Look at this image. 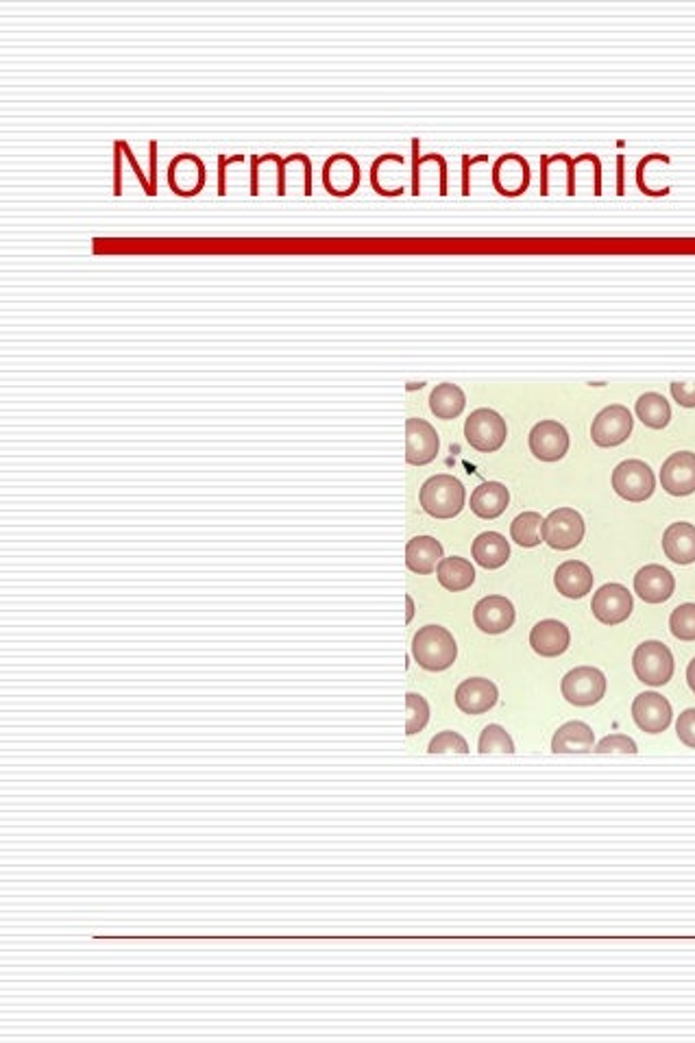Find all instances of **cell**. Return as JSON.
Instances as JSON below:
<instances>
[{"instance_id":"10","label":"cell","mask_w":695,"mask_h":1043,"mask_svg":"<svg viewBox=\"0 0 695 1043\" xmlns=\"http://www.w3.org/2000/svg\"><path fill=\"white\" fill-rule=\"evenodd\" d=\"M530 451L543 462L563 460L569 451L567 427L558 421H539L530 432Z\"/></svg>"},{"instance_id":"1","label":"cell","mask_w":695,"mask_h":1043,"mask_svg":"<svg viewBox=\"0 0 695 1043\" xmlns=\"http://www.w3.org/2000/svg\"><path fill=\"white\" fill-rule=\"evenodd\" d=\"M467 490L454 475H434L421 486L419 501L434 519H454L465 508Z\"/></svg>"},{"instance_id":"7","label":"cell","mask_w":695,"mask_h":1043,"mask_svg":"<svg viewBox=\"0 0 695 1043\" xmlns=\"http://www.w3.org/2000/svg\"><path fill=\"white\" fill-rule=\"evenodd\" d=\"M560 691L573 706H593L606 693V676L595 667H576L563 678Z\"/></svg>"},{"instance_id":"34","label":"cell","mask_w":695,"mask_h":1043,"mask_svg":"<svg viewBox=\"0 0 695 1043\" xmlns=\"http://www.w3.org/2000/svg\"><path fill=\"white\" fill-rule=\"evenodd\" d=\"M430 754H443V752H456V754H467L469 745L462 739L458 732H441L436 734L428 745Z\"/></svg>"},{"instance_id":"31","label":"cell","mask_w":695,"mask_h":1043,"mask_svg":"<svg viewBox=\"0 0 695 1043\" xmlns=\"http://www.w3.org/2000/svg\"><path fill=\"white\" fill-rule=\"evenodd\" d=\"M478 750H480V754H491V752L512 754V752H515V743H512L510 734L502 726H497V723H491V726H486L482 730V734H480Z\"/></svg>"},{"instance_id":"14","label":"cell","mask_w":695,"mask_h":1043,"mask_svg":"<svg viewBox=\"0 0 695 1043\" xmlns=\"http://www.w3.org/2000/svg\"><path fill=\"white\" fill-rule=\"evenodd\" d=\"M473 621L486 634H502L515 625V606L502 595H489L475 604Z\"/></svg>"},{"instance_id":"4","label":"cell","mask_w":695,"mask_h":1043,"mask_svg":"<svg viewBox=\"0 0 695 1043\" xmlns=\"http://www.w3.org/2000/svg\"><path fill=\"white\" fill-rule=\"evenodd\" d=\"M508 427L504 416L491 410V408H480L469 414L465 423V438L467 443L482 453H493L506 443Z\"/></svg>"},{"instance_id":"12","label":"cell","mask_w":695,"mask_h":1043,"mask_svg":"<svg viewBox=\"0 0 695 1043\" xmlns=\"http://www.w3.org/2000/svg\"><path fill=\"white\" fill-rule=\"evenodd\" d=\"M441 449L436 429L423 419L406 421V460L412 466L430 464Z\"/></svg>"},{"instance_id":"22","label":"cell","mask_w":695,"mask_h":1043,"mask_svg":"<svg viewBox=\"0 0 695 1043\" xmlns=\"http://www.w3.org/2000/svg\"><path fill=\"white\" fill-rule=\"evenodd\" d=\"M510 503V493L504 484L499 482H484L473 490L469 506L473 514H478L480 519H497L499 514H504Z\"/></svg>"},{"instance_id":"25","label":"cell","mask_w":695,"mask_h":1043,"mask_svg":"<svg viewBox=\"0 0 695 1043\" xmlns=\"http://www.w3.org/2000/svg\"><path fill=\"white\" fill-rule=\"evenodd\" d=\"M595 745L593 730L584 721H567L565 726H560L558 732L552 739V752L554 754H569V752H591Z\"/></svg>"},{"instance_id":"26","label":"cell","mask_w":695,"mask_h":1043,"mask_svg":"<svg viewBox=\"0 0 695 1043\" xmlns=\"http://www.w3.org/2000/svg\"><path fill=\"white\" fill-rule=\"evenodd\" d=\"M471 554L484 569H499L510 558V545L502 534L484 532L473 541Z\"/></svg>"},{"instance_id":"35","label":"cell","mask_w":695,"mask_h":1043,"mask_svg":"<svg viewBox=\"0 0 695 1043\" xmlns=\"http://www.w3.org/2000/svg\"><path fill=\"white\" fill-rule=\"evenodd\" d=\"M593 752L597 754H611V752H624V754H637V743H634L626 734H611L597 743Z\"/></svg>"},{"instance_id":"16","label":"cell","mask_w":695,"mask_h":1043,"mask_svg":"<svg viewBox=\"0 0 695 1043\" xmlns=\"http://www.w3.org/2000/svg\"><path fill=\"white\" fill-rule=\"evenodd\" d=\"M499 699L497 686L486 678H469L456 689V706L467 715H482Z\"/></svg>"},{"instance_id":"17","label":"cell","mask_w":695,"mask_h":1043,"mask_svg":"<svg viewBox=\"0 0 695 1043\" xmlns=\"http://www.w3.org/2000/svg\"><path fill=\"white\" fill-rule=\"evenodd\" d=\"M495 188L504 196H519L530 186V166L519 155H504L493 170Z\"/></svg>"},{"instance_id":"18","label":"cell","mask_w":695,"mask_h":1043,"mask_svg":"<svg viewBox=\"0 0 695 1043\" xmlns=\"http://www.w3.org/2000/svg\"><path fill=\"white\" fill-rule=\"evenodd\" d=\"M571 643V634L565 623L556 619H545L536 623L530 632V645L539 656L554 658L565 654Z\"/></svg>"},{"instance_id":"2","label":"cell","mask_w":695,"mask_h":1043,"mask_svg":"<svg viewBox=\"0 0 695 1043\" xmlns=\"http://www.w3.org/2000/svg\"><path fill=\"white\" fill-rule=\"evenodd\" d=\"M412 656L423 669L445 671L458 656V645L441 625H425L412 638Z\"/></svg>"},{"instance_id":"39","label":"cell","mask_w":695,"mask_h":1043,"mask_svg":"<svg viewBox=\"0 0 695 1043\" xmlns=\"http://www.w3.org/2000/svg\"><path fill=\"white\" fill-rule=\"evenodd\" d=\"M406 601H408V621H410L412 615H414V604H412V599H410V597H406Z\"/></svg>"},{"instance_id":"11","label":"cell","mask_w":695,"mask_h":1043,"mask_svg":"<svg viewBox=\"0 0 695 1043\" xmlns=\"http://www.w3.org/2000/svg\"><path fill=\"white\" fill-rule=\"evenodd\" d=\"M672 715V704L667 702V697L658 693H641L632 702V719L648 734L665 732L669 723H672Z\"/></svg>"},{"instance_id":"5","label":"cell","mask_w":695,"mask_h":1043,"mask_svg":"<svg viewBox=\"0 0 695 1043\" xmlns=\"http://www.w3.org/2000/svg\"><path fill=\"white\" fill-rule=\"evenodd\" d=\"M613 488L621 499L641 503L654 495L656 477L643 460H624L613 471Z\"/></svg>"},{"instance_id":"13","label":"cell","mask_w":695,"mask_h":1043,"mask_svg":"<svg viewBox=\"0 0 695 1043\" xmlns=\"http://www.w3.org/2000/svg\"><path fill=\"white\" fill-rule=\"evenodd\" d=\"M661 484L667 493L674 497H685L695 493V453H672L661 469Z\"/></svg>"},{"instance_id":"33","label":"cell","mask_w":695,"mask_h":1043,"mask_svg":"<svg viewBox=\"0 0 695 1043\" xmlns=\"http://www.w3.org/2000/svg\"><path fill=\"white\" fill-rule=\"evenodd\" d=\"M406 708H408V723H406V734H417L421 732L430 721V704L417 693L406 695Z\"/></svg>"},{"instance_id":"38","label":"cell","mask_w":695,"mask_h":1043,"mask_svg":"<svg viewBox=\"0 0 695 1043\" xmlns=\"http://www.w3.org/2000/svg\"><path fill=\"white\" fill-rule=\"evenodd\" d=\"M687 682H689V689L695 693V658L689 662V667H687Z\"/></svg>"},{"instance_id":"19","label":"cell","mask_w":695,"mask_h":1043,"mask_svg":"<svg viewBox=\"0 0 695 1043\" xmlns=\"http://www.w3.org/2000/svg\"><path fill=\"white\" fill-rule=\"evenodd\" d=\"M323 183L334 196H349L360 183V166L351 155H334L323 168Z\"/></svg>"},{"instance_id":"9","label":"cell","mask_w":695,"mask_h":1043,"mask_svg":"<svg viewBox=\"0 0 695 1043\" xmlns=\"http://www.w3.org/2000/svg\"><path fill=\"white\" fill-rule=\"evenodd\" d=\"M634 599L626 586L604 584L591 601V610L597 621L604 625H617L632 615Z\"/></svg>"},{"instance_id":"30","label":"cell","mask_w":695,"mask_h":1043,"mask_svg":"<svg viewBox=\"0 0 695 1043\" xmlns=\"http://www.w3.org/2000/svg\"><path fill=\"white\" fill-rule=\"evenodd\" d=\"M543 521L545 519L539 512H521L510 525L512 541L521 547H536L543 541V536H541Z\"/></svg>"},{"instance_id":"29","label":"cell","mask_w":695,"mask_h":1043,"mask_svg":"<svg viewBox=\"0 0 695 1043\" xmlns=\"http://www.w3.org/2000/svg\"><path fill=\"white\" fill-rule=\"evenodd\" d=\"M634 412H637V419L643 425L652 429H663L672 421V406H669V401L663 395H658V392H645V395H641L637 399V406H634Z\"/></svg>"},{"instance_id":"36","label":"cell","mask_w":695,"mask_h":1043,"mask_svg":"<svg viewBox=\"0 0 695 1043\" xmlns=\"http://www.w3.org/2000/svg\"><path fill=\"white\" fill-rule=\"evenodd\" d=\"M676 732L680 741L695 750V708H689L676 721Z\"/></svg>"},{"instance_id":"8","label":"cell","mask_w":695,"mask_h":1043,"mask_svg":"<svg viewBox=\"0 0 695 1043\" xmlns=\"http://www.w3.org/2000/svg\"><path fill=\"white\" fill-rule=\"evenodd\" d=\"M634 419L626 406H608L593 419L591 425V438L597 447H617L626 443L628 436L632 434Z\"/></svg>"},{"instance_id":"27","label":"cell","mask_w":695,"mask_h":1043,"mask_svg":"<svg viewBox=\"0 0 695 1043\" xmlns=\"http://www.w3.org/2000/svg\"><path fill=\"white\" fill-rule=\"evenodd\" d=\"M436 575H438V582H441L447 588V591H451V593L467 591V588L475 582L473 564L469 560H465V558H458V556L443 558L441 562H438Z\"/></svg>"},{"instance_id":"28","label":"cell","mask_w":695,"mask_h":1043,"mask_svg":"<svg viewBox=\"0 0 695 1043\" xmlns=\"http://www.w3.org/2000/svg\"><path fill=\"white\" fill-rule=\"evenodd\" d=\"M467 406V397L456 384H438L430 395V410L443 421L458 419Z\"/></svg>"},{"instance_id":"24","label":"cell","mask_w":695,"mask_h":1043,"mask_svg":"<svg viewBox=\"0 0 695 1043\" xmlns=\"http://www.w3.org/2000/svg\"><path fill=\"white\" fill-rule=\"evenodd\" d=\"M665 556L676 564L695 562V525L672 523L663 534Z\"/></svg>"},{"instance_id":"21","label":"cell","mask_w":695,"mask_h":1043,"mask_svg":"<svg viewBox=\"0 0 695 1043\" xmlns=\"http://www.w3.org/2000/svg\"><path fill=\"white\" fill-rule=\"evenodd\" d=\"M554 586L560 595L569 599H580L593 588V573L580 560H567L554 573Z\"/></svg>"},{"instance_id":"32","label":"cell","mask_w":695,"mask_h":1043,"mask_svg":"<svg viewBox=\"0 0 695 1043\" xmlns=\"http://www.w3.org/2000/svg\"><path fill=\"white\" fill-rule=\"evenodd\" d=\"M669 630L680 641H695V604H682L672 612Z\"/></svg>"},{"instance_id":"23","label":"cell","mask_w":695,"mask_h":1043,"mask_svg":"<svg viewBox=\"0 0 695 1043\" xmlns=\"http://www.w3.org/2000/svg\"><path fill=\"white\" fill-rule=\"evenodd\" d=\"M443 560V545L432 536H414L406 545V564L412 573L430 575Z\"/></svg>"},{"instance_id":"37","label":"cell","mask_w":695,"mask_h":1043,"mask_svg":"<svg viewBox=\"0 0 695 1043\" xmlns=\"http://www.w3.org/2000/svg\"><path fill=\"white\" fill-rule=\"evenodd\" d=\"M669 390H672L674 401H678L682 408H695V384L674 382L669 384Z\"/></svg>"},{"instance_id":"20","label":"cell","mask_w":695,"mask_h":1043,"mask_svg":"<svg viewBox=\"0 0 695 1043\" xmlns=\"http://www.w3.org/2000/svg\"><path fill=\"white\" fill-rule=\"evenodd\" d=\"M168 181L181 196H194L205 183V166L199 157L179 155L168 170Z\"/></svg>"},{"instance_id":"6","label":"cell","mask_w":695,"mask_h":1043,"mask_svg":"<svg viewBox=\"0 0 695 1043\" xmlns=\"http://www.w3.org/2000/svg\"><path fill=\"white\" fill-rule=\"evenodd\" d=\"M541 536H543V541L554 549L578 547L584 538L582 514L573 508L552 510L550 517L543 521Z\"/></svg>"},{"instance_id":"3","label":"cell","mask_w":695,"mask_h":1043,"mask_svg":"<svg viewBox=\"0 0 695 1043\" xmlns=\"http://www.w3.org/2000/svg\"><path fill=\"white\" fill-rule=\"evenodd\" d=\"M632 667L643 684L663 686L674 676V656L661 641H645L632 656Z\"/></svg>"},{"instance_id":"15","label":"cell","mask_w":695,"mask_h":1043,"mask_svg":"<svg viewBox=\"0 0 695 1043\" xmlns=\"http://www.w3.org/2000/svg\"><path fill=\"white\" fill-rule=\"evenodd\" d=\"M676 580L661 564H648L634 575V593L648 604H663L674 595Z\"/></svg>"}]
</instances>
